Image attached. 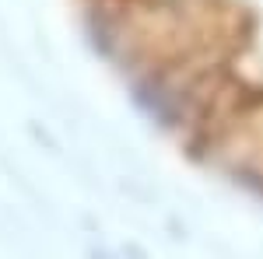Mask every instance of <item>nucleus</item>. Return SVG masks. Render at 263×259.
I'll use <instances>...</instances> for the list:
<instances>
[{"mask_svg":"<svg viewBox=\"0 0 263 259\" xmlns=\"http://www.w3.org/2000/svg\"><path fill=\"white\" fill-rule=\"evenodd\" d=\"M95 259H102V256H95Z\"/></svg>","mask_w":263,"mask_h":259,"instance_id":"1","label":"nucleus"}]
</instances>
